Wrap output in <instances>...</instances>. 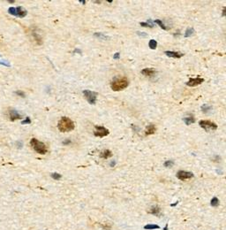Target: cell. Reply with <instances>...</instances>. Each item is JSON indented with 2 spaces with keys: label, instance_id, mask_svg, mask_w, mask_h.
Here are the masks:
<instances>
[{
  "label": "cell",
  "instance_id": "obj_1",
  "mask_svg": "<svg viewBox=\"0 0 226 230\" xmlns=\"http://www.w3.org/2000/svg\"><path fill=\"white\" fill-rule=\"evenodd\" d=\"M74 127L75 126L73 121L68 117H62L57 123V128L62 133L72 131L74 129Z\"/></svg>",
  "mask_w": 226,
  "mask_h": 230
},
{
  "label": "cell",
  "instance_id": "obj_2",
  "mask_svg": "<svg viewBox=\"0 0 226 230\" xmlns=\"http://www.w3.org/2000/svg\"><path fill=\"white\" fill-rule=\"evenodd\" d=\"M128 84H129V81L126 78H125V77L124 78H118L115 79L111 82V88L114 91H120L122 89H125L128 86Z\"/></svg>",
  "mask_w": 226,
  "mask_h": 230
},
{
  "label": "cell",
  "instance_id": "obj_3",
  "mask_svg": "<svg viewBox=\"0 0 226 230\" xmlns=\"http://www.w3.org/2000/svg\"><path fill=\"white\" fill-rule=\"evenodd\" d=\"M30 144L31 146L33 147V149L39 154H42V155H44V154L47 153L48 150H47V147L45 145L44 143H42V142L38 141L35 138H32L30 141Z\"/></svg>",
  "mask_w": 226,
  "mask_h": 230
},
{
  "label": "cell",
  "instance_id": "obj_4",
  "mask_svg": "<svg viewBox=\"0 0 226 230\" xmlns=\"http://www.w3.org/2000/svg\"><path fill=\"white\" fill-rule=\"evenodd\" d=\"M8 12L10 14L18 16L20 18H23L27 15V11L21 7V6H18V7H10L8 9Z\"/></svg>",
  "mask_w": 226,
  "mask_h": 230
},
{
  "label": "cell",
  "instance_id": "obj_5",
  "mask_svg": "<svg viewBox=\"0 0 226 230\" xmlns=\"http://www.w3.org/2000/svg\"><path fill=\"white\" fill-rule=\"evenodd\" d=\"M83 94H84L86 99H87V102H88L90 105H95V104L96 103V97H97L96 92H94V91L86 89V90H83Z\"/></svg>",
  "mask_w": 226,
  "mask_h": 230
},
{
  "label": "cell",
  "instance_id": "obj_6",
  "mask_svg": "<svg viewBox=\"0 0 226 230\" xmlns=\"http://www.w3.org/2000/svg\"><path fill=\"white\" fill-rule=\"evenodd\" d=\"M200 126L206 131H210V130H216L217 129V125L214 122L210 120H200L199 122Z\"/></svg>",
  "mask_w": 226,
  "mask_h": 230
},
{
  "label": "cell",
  "instance_id": "obj_7",
  "mask_svg": "<svg viewBox=\"0 0 226 230\" xmlns=\"http://www.w3.org/2000/svg\"><path fill=\"white\" fill-rule=\"evenodd\" d=\"M110 131L106 127H103V126H95V135L97 137H104L106 135H108Z\"/></svg>",
  "mask_w": 226,
  "mask_h": 230
},
{
  "label": "cell",
  "instance_id": "obj_8",
  "mask_svg": "<svg viewBox=\"0 0 226 230\" xmlns=\"http://www.w3.org/2000/svg\"><path fill=\"white\" fill-rule=\"evenodd\" d=\"M177 177L181 181H185V180L191 179L194 177V174L191 172H186V171H178L177 173Z\"/></svg>",
  "mask_w": 226,
  "mask_h": 230
},
{
  "label": "cell",
  "instance_id": "obj_9",
  "mask_svg": "<svg viewBox=\"0 0 226 230\" xmlns=\"http://www.w3.org/2000/svg\"><path fill=\"white\" fill-rule=\"evenodd\" d=\"M204 81L203 78H200V77H197V78H191L189 81L186 82V85L189 86V87H195L198 85L201 84Z\"/></svg>",
  "mask_w": 226,
  "mask_h": 230
},
{
  "label": "cell",
  "instance_id": "obj_10",
  "mask_svg": "<svg viewBox=\"0 0 226 230\" xmlns=\"http://www.w3.org/2000/svg\"><path fill=\"white\" fill-rule=\"evenodd\" d=\"M9 117H10L11 120H15V119H22V116L16 111V110H10L9 111Z\"/></svg>",
  "mask_w": 226,
  "mask_h": 230
},
{
  "label": "cell",
  "instance_id": "obj_11",
  "mask_svg": "<svg viewBox=\"0 0 226 230\" xmlns=\"http://www.w3.org/2000/svg\"><path fill=\"white\" fill-rule=\"evenodd\" d=\"M166 55L168 57H170V58H174V59H179V58H182L184 56L183 53L181 52H176V51H166L165 52Z\"/></svg>",
  "mask_w": 226,
  "mask_h": 230
},
{
  "label": "cell",
  "instance_id": "obj_12",
  "mask_svg": "<svg viewBox=\"0 0 226 230\" xmlns=\"http://www.w3.org/2000/svg\"><path fill=\"white\" fill-rule=\"evenodd\" d=\"M148 212L153 214V215H155V216H160V215H161V208L158 205H154L150 208V210L148 211Z\"/></svg>",
  "mask_w": 226,
  "mask_h": 230
},
{
  "label": "cell",
  "instance_id": "obj_13",
  "mask_svg": "<svg viewBox=\"0 0 226 230\" xmlns=\"http://www.w3.org/2000/svg\"><path fill=\"white\" fill-rule=\"evenodd\" d=\"M155 130H156V128H155V125H153V124H151V125H148L147 127V128H146V130H145V135H153V134L155 132Z\"/></svg>",
  "mask_w": 226,
  "mask_h": 230
},
{
  "label": "cell",
  "instance_id": "obj_14",
  "mask_svg": "<svg viewBox=\"0 0 226 230\" xmlns=\"http://www.w3.org/2000/svg\"><path fill=\"white\" fill-rule=\"evenodd\" d=\"M141 74L146 76H153L155 74V71L153 68H144L141 71Z\"/></svg>",
  "mask_w": 226,
  "mask_h": 230
},
{
  "label": "cell",
  "instance_id": "obj_15",
  "mask_svg": "<svg viewBox=\"0 0 226 230\" xmlns=\"http://www.w3.org/2000/svg\"><path fill=\"white\" fill-rule=\"evenodd\" d=\"M111 156H112V152H111L110 150H105V151L102 152L101 154H100V157H101L102 158H104V159H107V158L111 157Z\"/></svg>",
  "mask_w": 226,
  "mask_h": 230
},
{
  "label": "cell",
  "instance_id": "obj_16",
  "mask_svg": "<svg viewBox=\"0 0 226 230\" xmlns=\"http://www.w3.org/2000/svg\"><path fill=\"white\" fill-rule=\"evenodd\" d=\"M183 120L186 125H191V124H193V123L195 122V119H194V117L193 116V115H189V116H187V117L184 118Z\"/></svg>",
  "mask_w": 226,
  "mask_h": 230
},
{
  "label": "cell",
  "instance_id": "obj_17",
  "mask_svg": "<svg viewBox=\"0 0 226 230\" xmlns=\"http://www.w3.org/2000/svg\"><path fill=\"white\" fill-rule=\"evenodd\" d=\"M160 227L155 224H147L144 226V229L146 230H153V229H159Z\"/></svg>",
  "mask_w": 226,
  "mask_h": 230
},
{
  "label": "cell",
  "instance_id": "obj_18",
  "mask_svg": "<svg viewBox=\"0 0 226 230\" xmlns=\"http://www.w3.org/2000/svg\"><path fill=\"white\" fill-rule=\"evenodd\" d=\"M33 37H34V40L36 41V42L38 43V44H42V37L39 36V34H37V33L35 32H33Z\"/></svg>",
  "mask_w": 226,
  "mask_h": 230
},
{
  "label": "cell",
  "instance_id": "obj_19",
  "mask_svg": "<svg viewBox=\"0 0 226 230\" xmlns=\"http://www.w3.org/2000/svg\"><path fill=\"white\" fill-rule=\"evenodd\" d=\"M148 45H149L150 49L155 50V49H156V46H157V42L155 40H154V39H152V40H150L149 42H148Z\"/></svg>",
  "mask_w": 226,
  "mask_h": 230
},
{
  "label": "cell",
  "instance_id": "obj_20",
  "mask_svg": "<svg viewBox=\"0 0 226 230\" xmlns=\"http://www.w3.org/2000/svg\"><path fill=\"white\" fill-rule=\"evenodd\" d=\"M210 204L214 207H217L219 205V199L217 197H213L211 199V202H210Z\"/></svg>",
  "mask_w": 226,
  "mask_h": 230
},
{
  "label": "cell",
  "instance_id": "obj_21",
  "mask_svg": "<svg viewBox=\"0 0 226 230\" xmlns=\"http://www.w3.org/2000/svg\"><path fill=\"white\" fill-rule=\"evenodd\" d=\"M140 25H141V27H145V28H148V27H149V28H153L154 27V24L152 23V21L150 20H148L147 22H141Z\"/></svg>",
  "mask_w": 226,
  "mask_h": 230
},
{
  "label": "cell",
  "instance_id": "obj_22",
  "mask_svg": "<svg viewBox=\"0 0 226 230\" xmlns=\"http://www.w3.org/2000/svg\"><path fill=\"white\" fill-rule=\"evenodd\" d=\"M194 28H188L187 29H186V33H185V37H191V36L194 34Z\"/></svg>",
  "mask_w": 226,
  "mask_h": 230
},
{
  "label": "cell",
  "instance_id": "obj_23",
  "mask_svg": "<svg viewBox=\"0 0 226 230\" xmlns=\"http://www.w3.org/2000/svg\"><path fill=\"white\" fill-rule=\"evenodd\" d=\"M211 109H212V107L208 105H203L201 106V111L203 112V113H208V112L211 111Z\"/></svg>",
  "mask_w": 226,
  "mask_h": 230
},
{
  "label": "cell",
  "instance_id": "obj_24",
  "mask_svg": "<svg viewBox=\"0 0 226 230\" xmlns=\"http://www.w3.org/2000/svg\"><path fill=\"white\" fill-rule=\"evenodd\" d=\"M155 23L158 24L160 27H161L162 28H163V29H164V30H167V29H168V28H166V26L164 24V23H163V21H162L161 20H155Z\"/></svg>",
  "mask_w": 226,
  "mask_h": 230
},
{
  "label": "cell",
  "instance_id": "obj_25",
  "mask_svg": "<svg viewBox=\"0 0 226 230\" xmlns=\"http://www.w3.org/2000/svg\"><path fill=\"white\" fill-rule=\"evenodd\" d=\"M164 166L165 167H172L174 166V162L172 160H167V161L164 162Z\"/></svg>",
  "mask_w": 226,
  "mask_h": 230
},
{
  "label": "cell",
  "instance_id": "obj_26",
  "mask_svg": "<svg viewBox=\"0 0 226 230\" xmlns=\"http://www.w3.org/2000/svg\"><path fill=\"white\" fill-rule=\"evenodd\" d=\"M51 177L54 180H60L61 178H62V175L57 174V173H52V174H51Z\"/></svg>",
  "mask_w": 226,
  "mask_h": 230
},
{
  "label": "cell",
  "instance_id": "obj_27",
  "mask_svg": "<svg viewBox=\"0 0 226 230\" xmlns=\"http://www.w3.org/2000/svg\"><path fill=\"white\" fill-rule=\"evenodd\" d=\"M30 123H31V119H29L28 117L26 118V119H24V120L21 121V124H23V125H24V124H30Z\"/></svg>",
  "mask_w": 226,
  "mask_h": 230
},
{
  "label": "cell",
  "instance_id": "obj_28",
  "mask_svg": "<svg viewBox=\"0 0 226 230\" xmlns=\"http://www.w3.org/2000/svg\"><path fill=\"white\" fill-rule=\"evenodd\" d=\"M15 94H17V95L20 96V97H25V93L23 92V91H21V90L16 91V92H15Z\"/></svg>",
  "mask_w": 226,
  "mask_h": 230
},
{
  "label": "cell",
  "instance_id": "obj_29",
  "mask_svg": "<svg viewBox=\"0 0 226 230\" xmlns=\"http://www.w3.org/2000/svg\"><path fill=\"white\" fill-rule=\"evenodd\" d=\"M101 226L104 230H111V225H101Z\"/></svg>",
  "mask_w": 226,
  "mask_h": 230
},
{
  "label": "cell",
  "instance_id": "obj_30",
  "mask_svg": "<svg viewBox=\"0 0 226 230\" xmlns=\"http://www.w3.org/2000/svg\"><path fill=\"white\" fill-rule=\"evenodd\" d=\"M95 37H100V38H103V39H107L108 38L107 37H104V36H103L102 34H99V33H95Z\"/></svg>",
  "mask_w": 226,
  "mask_h": 230
},
{
  "label": "cell",
  "instance_id": "obj_31",
  "mask_svg": "<svg viewBox=\"0 0 226 230\" xmlns=\"http://www.w3.org/2000/svg\"><path fill=\"white\" fill-rule=\"evenodd\" d=\"M0 64L4 65V66H6V67H10V64H9V63H4V62H1V61H0Z\"/></svg>",
  "mask_w": 226,
  "mask_h": 230
},
{
  "label": "cell",
  "instance_id": "obj_32",
  "mask_svg": "<svg viewBox=\"0 0 226 230\" xmlns=\"http://www.w3.org/2000/svg\"><path fill=\"white\" fill-rule=\"evenodd\" d=\"M118 58H119V53H116L114 55V59H118Z\"/></svg>",
  "mask_w": 226,
  "mask_h": 230
},
{
  "label": "cell",
  "instance_id": "obj_33",
  "mask_svg": "<svg viewBox=\"0 0 226 230\" xmlns=\"http://www.w3.org/2000/svg\"><path fill=\"white\" fill-rule=\"evenodd\" d=\"M225 15V7H224V9H223V16H224Z\"/></svg>",
  "mask_w": 226,
  "mask_h": 230
},
{
  "label": "cell",
  "instance_id": "obj_34",
  "mask_svg": "<svg viewBox=\"0 0 226 230\" xmlns=\"http://www.w3.org/2000/svg\"><path fill=\"white\" fill-rule=\"evenodd\" d=\"M70 142H71L70 140H67V141L64 142V143H64V144H67V143H70Z\"/></svg>",
  "mask_w": 226,
  "mask_h": 230
},
{
  "label": "cell",
  "instance_id": "obj_35",
  "mask_svg": "<svg viewBox=\"0 0 226 230\" xmlns=\"http://www.w3.org/2000/svg\"><path fill=\"white\" fill-rule=\"evenodd\" d=\"M164 230H169V229H168V224L165 225V227L164 228Z\"/></svg>",
  "mask_w": 226,
  "mask_h": 230
},
{
  "label": "cell",
  "instance_id": "obj_36",
  "mask_svg": "<svg viewBox=\"0 0 226 230\" xmlns=\"http://www.w3.org/2000/svg\"><path fill=\"white\" fill-rule=\"evenodd\" d=\"M178 202L174 203V204H171V206H172V207H174V206H176V205H177V204H178Z\"/></svg>",
  "mask_w": 226,
  "mask_h": 230
},
{
  "label": "cell",
  "instance_id": "obj_37",
  "mask_svg": "<svg viewBox=\"0 0 226 230\" xmlns=\"http://www.w3.org/2000/svg\"><path fill=\"white\" fill-rule=\"evenodd\" d=\"M115 164H116V162H111V166H115Z\"/></svg>",
  "mask_w": 226,
  "mask_h": 230
}]
</instances>
